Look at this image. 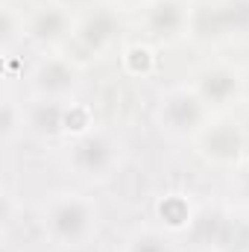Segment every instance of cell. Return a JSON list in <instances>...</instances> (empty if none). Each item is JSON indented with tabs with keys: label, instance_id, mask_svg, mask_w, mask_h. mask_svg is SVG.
<instances>
[{
	"label": "cell",
	"instance_id": "obj_9",
	"mask_svg": "<svg viewBox=\"0 0 249 252\" xmlns=\"http://www.w3.org/2000/svg\"><path fill=\"white\" fill-rule=\"evenodd\" d=\"M196 144H199V153L217 164V167H235L241 158H244V150H247V135L238 121L232 118H217V121H208L202 126V132L196 135Z\"/></svg>",
	"mask_w": 249,
	"mask_h": 252
},
{
	"label": "cell",
	"instance_id": "obj_18",
	"mask_svg": "<svg viewBox=\"0 0 249 252\" xmlns=\"http://www.w3.org/2000/svg\"><path fill=\"white\" fill-rule=\"evenodd\" d=\"M244 100L249 103V73H244Z\"/></svg>",
	"mask_w": 249,
	"mask_h": 252
},
{
	"label": "cell",
	"instance_id": "obj_3",
	"mask_svg": "<svg viewBox=\"0 0 249 252\" xmlns=\"http://www.w3.org/2000/svg\"><path fill=\"white\" fill-rule=\"evenodd\" d=\"M211 109L193 91V85H173L161 91L156 103V124L170 138H196L208 124Z\"/></svg>",
	"mask_w": 249,
	"mask_h": 252
},
{
	"label": "cell",
	"instance_id": "obj_19",
	"mask_svg": "<svg viewBox=\"0 0 249 252\" xmlns=\"http://www.w3.org/2000/svg\"><path fill=\"white\" fill-rule=\"evenodd\" d=\"M121 3H141V6H147L150 0H121Z\"/></svg>",
	"mask_w": 249,
	"mask_h": 252
},
{
	"label": "cell",
	"instance_id": "obj_4",
	"mask_svg": "<svg viewBox=\"0 0 249 252\" xmlns=\"http://www.w3.org/2000/svg\"><path fill=\"white\" fill-rule=\"evenodd\" d=\"M187 32L199 41H223L249 35V0H214L190 12Z\"/></svg>",
	"mask_w": 249,
	"mask_h": 252
},
{
	"label": "cell",
	"instance_id": "obj_12",
	"mask_svg": "<svg viewBox=\"0 0 249 252\" xmlns=\"http://www.w3.org/2000/svg\"><path fill=\"white\" fill-rule=\"evenodd\" d=\"M70 100H32L27 106V132L44 141L67 138L64 135V118H67Z\"/></svg>",
	"mask_w": 249,
	"mask_h": 252
},
{
	"label": "cell",
	"instance_id": "obj_16",
	"mask_svg": "<svg viewBox=\"0 0 249 252\" xmlns=\"http://www.w3.org/2000/svg\"><path fill=\"white\" fill-rule=\"evenodd\" d=\"M121 64H124V70L129 76H150L153 70H156V50L150 47V44H129L124 47V53H121Z\"/></svg>",
	"mask_w": 249,
	"mask_h": 252
},
{
	"label": "cell",
	"instance_id": "obj_15",
	"mask_svg": "<svg viewBox=\"0 0 249 252\" xmlns=\"http://www.w3.org/2000/svg\"><path fill=\"white\" fill-rule=\"evenodd\" d=\"M121 252H173V244L167 238V232L161 229H135L124 241Z\"/></svg>",
	"mask_w": 249,
	"mask_h": 252
},
{
	"label": "cell",
	"instance_id": "obj_11",
	"mask_svg": "<svg viewBox=\"0 0 249 252\" xmlns=\"http://www.w3.org/2000/svg\"><path fill=\"white\" fill-rule=\"evenodd\" d=\"M190 3L187 0H150L144 6V30L150 38L158 41H173L190 27Z\"/></svg>",
	"mask_w": 249,
	"mask_h": 252
},
{
	"label": "cell",
	"instance_id": "obj_1",
	"mask_svg": "<svg viewBox=\"0 0 249 252\" xmlns=\"http://www.w3.org/2000/svg\"><path fill=\"white\" fill-rule=\"evenodd\" d=\"M38 220L56 250H82L100 232V205L82 190H53L41 202Z\"/></svg>",
	"mask_w": 249,
	"mask_h": 252
},
{
	"label": "cell",
	"instance_id": "obj_6",
	"mask_svg": "<svg viewBox=\"0 0 249 252\" xmlns=\"http://www.w3.org/2000/svg\"><path fill=\"white\" fill-rule=\"evenodd\" d=\"M193 241L211 252H249V217L232 211H202L193 217Z\"/></svg>",
	"mask_w": 249,
	"mask_h": 252
},
{
	"label": "cell",
	"instance_id": "obj_17",
	"mask_svg": "<svg viewBox=\"0 0 249 252\" xmlns=\"http://www.w3.org/2000/svg\"><path fill=\"white\" fill-rule=\"evenodd\" d=\"M27 38V18L15 12V6H3V21H0V41H3V56L12 53L15 41Z\"/></svg>",
	"mask_w": 249,
	"mask_h": 252
},
{
	"label": "cell",
	"instance_id": "obj_5",
	"mask_svg": "<svg viewBox=\"0 0 249 252\" xmlns=\"http://www.w3.org/2000/svg\"><path fill=\"white\" fill-rule=\"evenodd\" d=\"M27 85L32 91V100H76L82 88V67L70 56L44 53L30 67Z\"/></svg>",
	"mask_w": 249,
	"mask_h": 252
},
{
	"label": "cell",
	"instance_id": "obj_2",
	"mask_svg": "<svg viewBox=\"0 0 249 252\" xmlns=\"http://www.w3.org/2000/svg\"><path fill=\"white\" fill-rule=\"evenodd\" d=\"M124 161V144L115 132L94 126L88 132H82L79 138H70L67 153H64V164L67 170L79 179V182H109Z\"/></svg>",
	"mask_w": 249,
	"mask_h": 252
},
{
	"label": "cell",
	"instance_id": "obj_10",
	"mask_svg": "<svg viewBox=\"0 0 249 252\" xmlns=\"http://www.w3.org/2000/svg\"><path fill=\"white\" fill-rule=\"evenodd\" d=\"M76 18L59 6V3H44L32 15H27V41L38 47H59L62 41L73 38Z\"/></svg>",
	"mask_w": 249,
	"mask_h": 252
},
{
	"label": "cell",
	"instance_id": "obj_7",
	"mask_svg": "<svg viewBox=\"0 0 249 252\" xmlns=\"http://www.w3.org/2000/svg\"><path fill=\"white\" fill-rule=\"evenodd\" d=\"M190 85L208 109H229L244 100V73L229 62H211L199 67Z\"/></svg>",
	"mask_w": 249,
	"mask_h": 252
},
{
	"label": "cell",
	"instance_id": "obj_13",
	"mask_svg": "<svg viewBox=\"0 0 249 252\" xmlns=\"http://www.w3.org/2000/svg\"><path fill=\"white\" fill-rule=\"evenodd\" d=\"M27 132V106L15 100V94L6 88L3 91V106H0V141L9 150L15 144V138Z\"/></svg>",
	"mask_w": 249,
	"mask_h": 252
},
{
	"label": "cell",
	"instance_id": "obj_14",
	"mask_svg": "<svg viewBox=\"0 0 249 252\" xmlns=\"http://www.w3.org/2000/svg\"><path fill=\"white\" fill-rule=\"evenodd\" d=\"M158 217L164 223V232H179L193 223V211L182 193H164L158 202Z\"/></svg>",
	"mask_w": 249,
	"mask_h": 252
},
{
	"label": "cell",
	"instance_id": "obj_8",
	"mask_svg": "<svg viewBox=\"0 0 249 252\" xmlns=\"http://www.w3.org/2000/svg\"><path fill=\"white\" fill-rule=\"evenodd\" d=\"M121 30H124L121 9L112 6V3H97V6H91V9L76 21L73 38H76L79 50H85V53H91V56H100V53H106L109 47H115Z\"/></svg>",
	"mask_w": 249,
	"mask_h": 252
}]
</instances>
